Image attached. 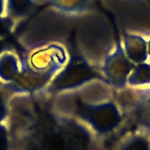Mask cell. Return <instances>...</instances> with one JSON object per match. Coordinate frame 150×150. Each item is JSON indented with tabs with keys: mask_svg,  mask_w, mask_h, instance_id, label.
I'll use <instances>...</instances> for the list:
<instances>
[{
	"mask_svg": "<svg viewBox=\"0 0 150 150\" xmlns=\"http://www.w3.org/2000/svg\"><path fill=\"white\" fill-rule=\"evenodd\" d=\"M133 67V64L127 59L122 50L119 49L112 58L110 59L105 70L110 80L122 85L127 80Z\"/></svg>",
	"mask_w": 150,
	"mask_h": 150,
	"instance_id": "6da1fadb",
	"label": "cell"
},
{
	"mask_svg": "<svg viewBox=\"0 0 150 150\" xmlns=\"http://www.w3.org/2000/svg\"><path fill=\"white\" fill-rule=\"evenodd\" d=\"M126 54L134 62L144 63L148 57L147 42L138 35H130L125 39Z\"/></svg>",
	"mask_w": 150,
	"mask_h": 150,
	"instance_id": "7a4b0ae2",
	"label": "cell"
},
{
	"mask_svg": "<svg viewBox=\"0 0 150 150\" xmlns=\"http://www.w3.org/2000/svg\"><path fill=\"white\" fill-rule=\"evenodd\" d=\"M92 121L100 130H109L117 121V113L109 105L100 106L90 112Z\"/></svg>",
	"mask_w": 150,
	"mask_h": 150,
	"instance_id": "3957f363",
	"label": "cell"
},
{
	"mask_svg": "<svg viewBox=\"0 0 150 150\" xmlns=\"http://www.w3.org/2000/svg\"><path fill=\"white\" fill-rule=\"evenodd\" d=\"M18 73L17 61L13 54L4 51L0 55V83L10 82Z\"/></svg>",
	"mask_w": 150,
	"mask_h": 150,
	"instance_id": "277c9868",
	"label": "cell"
},
{
	"mask_svg": "<svg viewBox=\"0 0 150 150\" xmlns=\"http://www.w3.org/2000/svg\"><path fill=\"white\" fill-rule=\"evenodd\" d=\"M129 83L131 85H143L150 83V64H139L129 76Z\"/></svg>",
	"mask_w": 150,
	"mask_h": 150,
	"instance_id": "5b68a950",
	"label": "cell"
},
{
	"mask_svg": "<svg viewBox=\"0 0 150 150\" xmlns=\"http://www.w3.org/2000/svg\"><path fill=\"white\" fill-rule=\"evenodd\" d=\"M120 150H146L142 141L134 140L125 144Z\"/></svg>",
	"mask_w": 150,
	"mask_h": 150,
	"instance_id": "8992f818",
	"label": "cell"
},
{
	"mask_svg": "<svg viewBox=\"0 0 150 150\" xmlns=\"http://www.w3.org/2000/svg\"><path fill=\"white\" fill-rule=\"evenodd\" d=\"M7 115V103L4 95L0 90V124H2Z\"/></svg>",
	"mask_w": 150,
	"mask_h": 150,
	"instance_id": "52a82bcc",
	"label": "cell"
},
{
	"mask_svg": "<svg viewBox=\"0 0 150 150\" xmlns=\"http://www.w3.org/2000/svg\"><path fill=\"white\" fill-rule=\"evenodd\" d=\"M10 21L5 18L0 16V39H2L10 30Z\"/></svg>",
	"mask_w": 150,
	"mask_h": 150,
	"instance_id": "ba28073f",
	"label": "cell"
},
{
	"mask_svg": "<svg viewBox=\"0 0 150 150\" xmlns=\"http://www.w3.org/2000/svg\"><path fill=\"white\" fill-rule=\"evenodd\" d=\"M4 48H5V44L3 42L2 39H0V55L5 51Z\"/></svg>",
	"mask_w": 150,
	"mask_h": 150,
	"instance_id": "9c48e42d",
	"label": "cell"
},
{
	"mask_svg": "<svg viewBox=\"0 0 150 150\" xmlns=\"http://www.w3.org/2000/svg\"><path fill=\"white\" fill-rule=\"evenodd\" d=\"M4 12V0H0V16L3 14Z\"/></svg>",
	"mask_w": 150,
	"mask_h": 150,
	"instance_id": "30bf717a",
	"label": "cell"
},
{
	"mask_svg": "<svg viewBox=\"0 0 150 150\" xmlns=\"http://www.w3.org/2000/svg\"><path fill=\"white\" fill-rule=\"evenodd\" d=\"M147 50H148V54H150V40L147 42Z\"/></svg>",
	"mask_w": 150,
	"mask_h": 150,
	"instance_id": "8fae6325",
	"label": "cell"
}]
</instances>
